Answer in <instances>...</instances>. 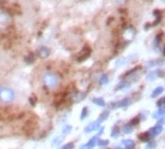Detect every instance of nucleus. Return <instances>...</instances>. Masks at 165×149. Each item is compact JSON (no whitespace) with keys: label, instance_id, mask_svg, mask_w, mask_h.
<instances>
[{"label":"nucleus","instance_id":"2","mask_svg":"<svg viewBox=\"0 0 165 149\" xmlns=\"http://www.w3.org/2000/svg\"><path fill=\"white\" fill-rule=\"evenodd\" d=\"M43 81H44V84H46L48 88H54V87L58 84V77L51 74V73H47V74H44V77H43Z\"/></svg>","mask_w":165,"mask_h":149},{"label":"nucleus","instance_id":"3","mask_svg":"<svg viewBox=\"0 0 165 149\" xmlns=\"http://www.w3.org/2000/svg\"><path fill=\"white\" fill-rule=\"evenodd\" d=\"M6 20H9V17H7V16H4V14H0V26H3L4 23H7Z\"/></svg>","mask_w":165,"mask_h":149},{"label":"nucleus","instance_id":"1","mask_svg":"<svg viewBox=\"0 0 165 149\" xmlns=\"http://www.w3.org/2000/svg\"><path fill=\"white\" fill-rule=\"evenodd\" d=\"M14 100V91L9 87H0V101L9 104Z\"/></svg>","mask_w":165,"mask_h":149}]
</instances>
